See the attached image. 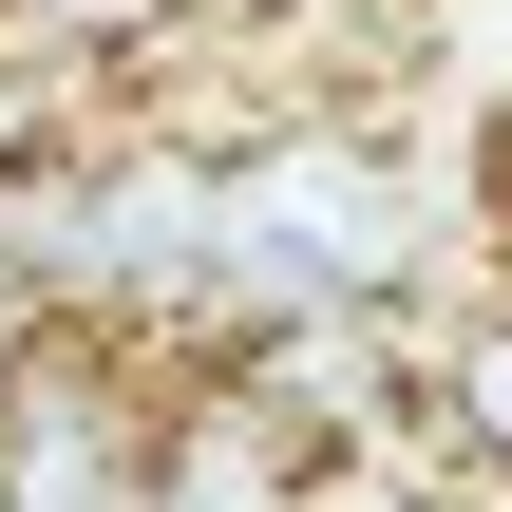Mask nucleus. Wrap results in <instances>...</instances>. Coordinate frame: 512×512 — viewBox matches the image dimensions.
Segmentation results:
<instances>
[{"label":"nucleus","mask_w":512,"mask_h":512,"mask_svg":"<svg viewBox=\"0 0 512 512\" xmlns=\"http://www.w3.org/2000/svg\"><path fill=\"white\" fill-rule=\"evenodd\" d=\"M399 342H418V456L512 475V266L437 285V304H399Z\"/></svg>","instance_id":"obj_3"},{"label":"nucleus","mask_w":512,"mask_h":512,"mask_svg":"<svg viewBox=\"0 0 512 512\" xmlns=\"http://www.w3.org/2000/svg\"><path fill=\"white\" fill-rule=\"evenodd\" d=\"M323 512H512V475H475V456H323Z\"/></svg>","instance_id":"obj_4"},{"label":"nucleus","mask_w":512,"mask_h":512,"mask_svg":"<svg viewBox=\"0 0 512 512\" xmlns=\"http://www.w3.org/2000/svg\"><path fill=\"white\" fill-rule=\"evenodd\" d=\"M456 228H437V190H418V152L380 133V114H266L247 152H228V342L247 323H304V304H437L456 266H437Z\"/></svg>","instance_id":"obj_1"},{"label":"nucleus","mask_w":512,"mask_h":512,"mask_svg":"<svg viewBox=\"0 0 512 512\" xmlns=\"http://www.w3.org/2000/svg\"><path fill=\"white\" fill-rule=\"evenodd\" d=\"M0 19H57V0H0Z\"/></svg>","instance_id":"obj_6"},{"label":"nucleus","mask_w":512,"mask_h":512,"mask_svg":"<svg viewBox=\"0 0 512 512\" xmlns=\"http://www.w3.org/2000/svg\"><path fill=\"white\" fill-rule=\"evenodd\" d=\"M209 19H323V0H209Z\"/></svg>","instance_id":"obj_5"},{"label":"nucleus","mask_w":512,"mask_h":512,"mask_svg":"<svg viewBox=\"0 0 512 512\" xmlns=\"http://www.w3.org/2000/svg\"><path fill=\"white\" fill-rule=\"evenodd\" d=\"M171 380L190 361H152L114 323H57L0 380V512H152V475H171Z\"/></svg>","instance_id":"obj_2"}]
</instances>
